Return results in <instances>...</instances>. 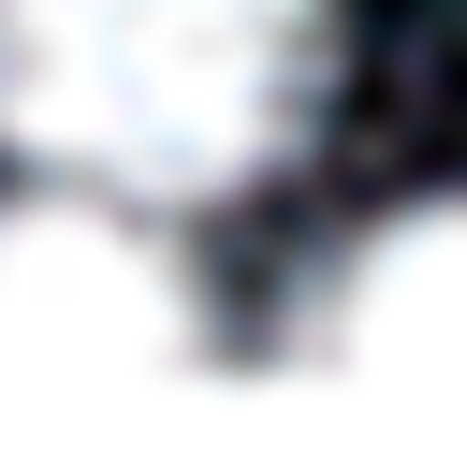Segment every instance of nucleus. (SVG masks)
<instances>
[{
	"label": "nucleus",
	"instance_id": "f257e3e1",
	"mask_svg": "<svg viewBox=\"0 0 467 452\" xmlns=\"http://www.w3.org/2000/svg\"><path fill=\"white\" fill-rule=\"evenodd\" d=\"M336 0H0V160L190 219L306 160Z\"/></svg>",
	"mask_w": 467,
	"mask_h": 452
},
{
	"label": "nucleus",
	"instance_id": "f03ea898",
	"mask_svg": "<svg viewBox=\"0 0 467 452\" xmlns=\"http://www.w3.org/2000/svg\"><path fill=\"white\" fill-rule=\"evenodd\" d=\"M102 190L0 219V408H88V394H146L204 365V292Z\"/></svg>",
	"mask_w": 467,
	"mask_h": 452
},
{
	"label": "nucleus",
	"instance_id": "7ed1b4c3",
	"mask_svg": "<svg viewBox=\"0 0 467 452\" xmlns=\"http://www.w3.org/2000/svg\"><path fill=\"white\" fill-rule=\"evenodd\" d=\"M277 365H306V379H467V204H409L365 248H336L292 292Z\"/></svg>",
	"mask_w": 467,
	"mask_h": 452
}]
</instances>
